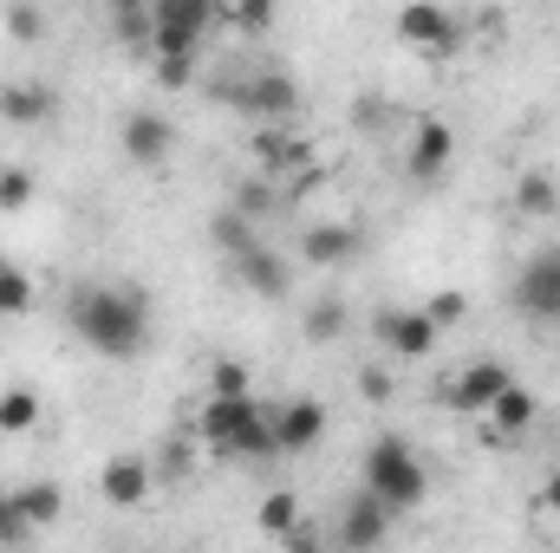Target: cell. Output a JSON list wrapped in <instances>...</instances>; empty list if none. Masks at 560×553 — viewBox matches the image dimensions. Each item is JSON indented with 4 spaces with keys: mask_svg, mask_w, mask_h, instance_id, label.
<instances>
[{
    "mask_svg": "<svg viewBox=\"0 0 560 553\" xmlns=\"http://www.w3.org/2000/svg\"><path fill=\"white\" fill-rule=\"evenodd\" d=\"M359 248H365V235L352 222H313L300 235V261H313V268H346V261H359Z\"/></svg>",
    "mask_w": 560,
    "mask_h": 553,
    "instance_id": "14",
    "label": "cell"
},
{
    "mask_svg": "<svg viewBox=\"0 0 560 553\" xmlns=\"http://www.w3.org/2000/svg\"><path fill=\"white\" fill-rule=\"evenodd\" d=\"M52 85H33V79H13V85H0V125H46L52 118Z\"/></svg>",
    "mask_w": 560,
    "mask_h": 553,
    "instance_id": "18",
    "label": "cell"
},
{
    "mask_svg": "<svg viewBox=\"0 0 560 553\" xmlns=\"http://www.w3.org/2000/svg\"><path fill=\"white\" fill-rule=\"evenodd\" d=\"M300 332H306L313 345H332V339L346 332V306H339V299H313L306 319H300Z\"/></svg>",
    "mask_w": 560,
    "mask_h": 553,
    "instance_id": "26",
    "label": "cell"
},
{
    "mask_svg": "<svg viewBox=\"0 0 560 553\" xmlns=\"http://www.w3.org/2000/svg\"><path fill=\"white\" fill-rule=\"evenodd\" d=\"M423 313H430V326H436V332H443V326H463V319H469V293L443 286V293H430V299H423Z\"/></svg>",
    "mask_w": 560,
    "mask_h": 553,
    "instance_id": "30",
    "label": "cell"
},
{
    "mask_svg": "<svg viewBox=\"0 0 560 553\" xmlns=\"http://www.w3.org/2000/svg\"><path fill=\"white\" fill-rule=\"evenodd\" d=\"M515 313L560 332V248H541V255L522 268V280H515Z\"/></svg>",
    "mask_w": 560,
    "mask_h": 553,
    "instance_id": "8",
    "label": "cell"
},
{
    "mask_svg": "<svg viewBox=\"0 0 560 553\" xmlns=\"http://www.w3.org/2000/svg\"><path fill=\"white\" fill-rule=\"evenodd\" d=\"M515 215H528V222L560 215V183L548 169H522V176H515Z\"/></svg>",
    "mask_w": 560,
    "mask_h": 553,
    "instance_id": "19",
    "label": "cell"
},
{
    "mask_svg": "<svg viewBox=\"0 0 560 553\" xmlns=\"http://www.w3.org/2000/svg\"><path fill=\"white\" fill-rule=\"evenodd\" d=\"M280 548H287V553H326V548H332V541H326V534H319L313 521H300V528H293V534H287Z\"/></svg>",
    "mask_w": 560,
    "mask_h": 553,
    "instance_id": "37",
    "label": "cell"
},
{
    "mask_svg": "<svg viewBox=\"0 0 560 553\" xmlns=\"http://www.w3.org/2000/svg\"><path fill=\"white\" fill-rule=\"evenodd\" d=\"M509 385H515V372H509L502 358H469V365L443 385V404H450L456 416H482L502 391H509Z\"/></svg>",
    "mask_w": 560,
    "mask_h": 553,
    "instance_id": "7",
    "label": "cell"
},
{
    "mask_svg": "<svg viewBox=\"0 0 560 553\" xmlns=\"http://www.w3.org/2000/svg\"><path fill=\"white\" fill-rule=\"evenodd\" d=\"M255 163H261L268 183H280V176H293V169L313 163V143L293 138V131H280V125H268V131H255Z\"/></svg>",
    "mask_w": 560,
    "mask_h": 553,
    "instance_id": "16",
    "label": "cell"
},
{
    "mask_svg": "<svg viewBox=\"0 0 560 553\" xmlns=\"http://www.w3.org/2000/svg\"><path fill=\"white\" fill-rule=\"evenodd\" d=\"M222 20L242 26V33H268V26H275V7H268V0H242V7H229Z\"/></svg>",
    "mask_w": 560,
    "mask_h": 553,
    "instance_id": "33",
    "label": "cell"
},
{
    "mask_svg": "<svg viewBox=\"0 0 560 553\" xmlns=\"http://www.w3.org/2000/svg\"><path fill=\"white\" fill-rule=\"evenodd\" d=\"M209 398H255L248 391V365L242 358H215L209 365Z\"/></svg>",
    "mask_w": 560,
    "mask_h": 553,
    "instance_id": "29",
    "label": "cell"
},
{
    "mask_svg": "<svg viewBox=\"0 0 560 553\" xmlns=\"http://www.w3.org/2000/svg\"><path fill=\"white\" fill-rule=\"evenodd\" d=\"M26 313H33V280L13 261H0V319H26Z\"/></svg>",
    "mask_w": 560,
    "mask_h": 553,
    "instance_id": "28",
    "label": "cell"
},
{
    "mask_svg": "<svg viewBox=\"0 0 560 553\" xmlns=\"http://www.w3.org/2000/svg\"><path fill=\"white\" fill-rule=\"evenodd\" d=\"M98 495H105L112 508H138L143 495H150V462H143V456H112V462L98 469Z\"/></svg>",
    "mask_w": 560,
    "mask_h": 553,
    "instance_id": "17",
    "label": "cell"
},
{
    "mask_svg": "<svg viewBox=\"0 0 560 553\" xmlns=\"http://www.w3.org/2000/svg\"><path fill=\"white\" fill-rule=\"evenodd\" d=\"M229 209H235V215H248V222L275 215V209H280V183H268V176H248V183H235Z\"/></svg>",
    "mask_w": 560,
    "mask_h": 553,
    "instance_id": "24",
    "label": "cell"
},
{
    "mask_svg": "<svg viewBox=\"0 0 560 553\" xmlns=\"http://www.w3.org/2000/svg\"><path fill=\"white\" fill-rule=\"evenodd\" d=\"M450 156H456V131L443 118H423L418 131H411V150H405V176L411 183H436L450 169Z\"/></svg>",
    "mask_w": 560,
    "mask_h": 553,
    "instance_id": "13",
    "label": "cell"
},
{
    "mask_svg": "<svg viewBox=\"0 0 560 553\" xmlns=\"http://www.w3.org/2000/svg\"><path fill=\"white\" fill-rule=\"evenodd\" d=\"M319 436H326V404L319 398H287V404H275V449L280 456H300Z\"/></svg>",
    "mask_w": 560,
    "mask_h": 553,
    "instance_id": "12",
    "label": "cell"
},
{
    "mask_svg": "<svg viewBox=\"0 0 560 553\" xmlns=\"http://www.w3.org/2000/svg\"><path fill=\"white\" fill-rule=\"evenodd\" d=\"M535 508H548V515H560V469L541 482V495H535Z\"/></svg>",
    "mask_w": 560,
    "mask_h": 553,
    "instance_id": "38",
    "label": "cell"
},
{
    "mask_svg": "<svg viewBox=\"0 0 560 553\" xmlns=\"http://www.w3.org/2000/svg\"><path fill=\"white\" fill-rule=\"evenodd\" d=\"M26 541H33V528H26L20 502H13V495H0V553H20Z\"/></svg>",
    "mask_w": 560,
    "mask_h": 553,
    "instance_id": "31",
    "label": "cell"
},
{
    "mask_svg": "<svg viewBox=\"0 0 560 553\" xmlns=\"http://www.w3.org/2000/svg\"><path fill=\"white\" fill-rule=\"evenodd\" d=\"M112 33H118L131 52H150V46H156V20H150L143 0H118V7H112Z\"/></svg>",
    "mask_w": 560,
    "mask_h": 553,
    "instance_id": "23",
    "label": "cell"
},
{
    "mask_svg": "<svg viewBox=\"0 0 560 553\" xmlns=\"http://www.w3.org/2000/svg\"><path fill=\"white\" fill-rule=\"evenodd\" d=\"M392 521H398V515H392L378 495H365V489H359V495L339 508V521L326 528V541H332L339 553H378V548H385V534H392Z\"/></svg>",
    "mask_w": 560,
    "mask_h": 553,
    "instance_id": "6",
    "label": "cell"
},
{
    "mask_svg": "<svg viewBox=\"0 0 560 553\" xmlns=\"http://www.w3.org/2000/svg\"><path fill=\"white\" fill-rule=\"evenodd\" d=\"M398 39L418 46L423 59H450L463 52V26L450 7H398Z\"/></svg>",
    "mask_w": 560,
    "mask_h": 553,
    "instance_id": "10",
    "label": "cell"
},
{
    "mask_svg": "<svg viewBox=\"0 0 560 553\" xmlns=\"http://www.w3.org/2000/svg\"><path fill=\"white\" fill-rule=\"evenodd\" d=\"M359 489L378 495L392 515H411V508H423V495H430V469H423V456L405 436L385 430V436H372L365 456H359Z\"/></svg>",
    "mask_w": 560,
    "mask_h": 553,
    "instance_id": "3",
    "label": "cell"
},
{
    "mask_svg": "<svg viewBox=\"0 0 560 553\" xmlns=\"http://www.w3.org/2000/svg\"><path fill=\"white\" fill-rule=\"evenodd\" d=\"M359 398H365V404H392V398H398V378H392L385 365H365V372H359Z\"/></svg>",
    "mask_w": 560,
    "mask_h": 553,
    "instance_id": "34",
    "label": "cell"
},
{
    "mask_svg": "<svg viewBox=\"0 0 560 553\" xmlns=\"http://www.w3.org/2000/svg\"><path fill=\"white\" fill-rule=\"evenodd\" d=\"M13 502H20V515H26V528H33V534H39V528H52V521L66 515L59 482H20V489H13Z\"/></svg>",
    "mask_w": 560,
    "mask_h": 553,
    "instance_id": "20",
    "label": "cell"
},
{
    "mask_svg": "<svg viewBox=\"0 0 560 553\" xmlns=\"http://www.w3.org/2000/svg\"><path fill=\"white\" fill-rule=\"evenodd\" d=\"M150 20H156V46H150V59H196V46L222 26V7H209V0H156L150 7Z\"/></svg>",
    "mask_w": 560,
    "mask_h": 553,
    "instance_id": "4",
    "label": "cell"
},
{
    "mask_svg": "<svg viewBox=\"0 0 560 553\" xmlns=\"http://www.w3.org/2000/svg\"><path fill=\"white\" fill-rule=\"evenodd\" d=\"M26 202H33V169H13V163H7V169H0V209L20 215Z\"/></svg>",
    "mask_w": 560,
    "mask_h": 553,
    "instance_id": "32",
    "label": "cell"
},
{
    "mask_svg": "<svg viewBox=\"0 0 560 553\" xmlns=\"http://www.w3.org/2000/svg\"><path fill=\"white\" fill-rule=\"evenodd\" d=\"M118 150H125V163L156 169V163H170V150H176V125H170L163 111H131V118L118 125Z\"/></svg>",
    "mask_w": 560,
    "mask_h": 553,
    "instance_id": "11",
    "label": "cell"
},
{
    "mask_svg": "<svg viewBox=\"0 0 560 553\" xmlns=\"http://www.w3.org/2000/svg\"><path fill=\"white\" fill-rule=\"evenodd\" d=\"M293 528H300V495H293V489H275V495L261 502V534L287 541Z\"/></svg>",
    "mask_w": 560,
    "mask_h": 553,
    "instance_id": "27",
    "label": "cell"
},
{
    "mask_svg": "<svg viewBox=\"0 0 560 553\" xmlns=\"http://www.w3.org/2000/svg\"><path fill=\"white\" fill-rule=\"evenodd\" d=\"M189 79H196V59H183V52H176V59H156V85H163V92H183Z\"/></svg>",
    "mask_w": 560,
    "mask_h": 553,
    "instance_id": "36",
    "label": "cell"
},
{
    "mask_svg": "<svg viewBox=\"0 0 560 553\" xmlns=\"http://www.w3.org/2000/svg\"><path fill=\"white\" fill-rule=\"evenodd\" d=\"M0 26H7L13 39H39V33H46V13H39V7H7Z\"/></svg>",
    "mask_w": 560,
    "mask_h": 553,
    "instance_id": "35",
    "label": "cell"
},
{
    "mask_svg": "<svg viewBox=\"0 0 560 553\" xmlns=\"http://www.w3.org/2000/svg\"><path fill=\"white\" fill-rule=\"evenodd\" d=\"M535 430V391L528 385H509L489 411H482V436L489 443H515V436H528Z\"/></svg>",
    "mask_w": 560,
    "mask_h": 553,
    "instance_id": "15",
    "label": "cell"
},
{
    "mask_svg": "<svg viewBox=\"0 0 560 553\" xmlns=\"http://www.w3.org/2000/svg\"><path fill=\"white\" fill-rule=\"evenodd\" d=\"M33 423H39V391H26V385L0 391V430H7V436H26Z\"/></svg>",
    "mask_w": 560,
    "mask_h": 553,
    "instance_id": "25",
    "label": "cell"
},
{
    "mask_svg": "<svg viewBox=\"0 0 560 553\" xmlns=\"http://www.w3.org/2000/svg\"><path fill=\"white\" fill-rule=\"evenodd\" d=\"M222 98H229L235 111H248V118L280 125V118H293V111H300V79H293V72H280V66H261L255 79H235Z\"/></svg>",
    "mask_w": 560,
    "mask_h": 553,
    "instance_id": "5",
    "label": "cell"
},
{
    "mask_svg": "<svg viewBox=\"0 0 560 553\" xmlns=\"http://www.w3.org/2000/svg\"><path fill=\"white\" fill-rule=\"evenodd\" d=\"M209 242L229 255V268L242 261V255H255L261 242H255V222L248 215H235V209H215V222H209Z\"/></svg>",
    "mask_w": 560,
    "mask_h": 553,
    "instance_id": "21",
    "label": "cell"
},
{
    "mask_svg": "<svg viewBox=\"0 0 560 553\" xmlns=\"http://www.w3.org/2000/svg\"><path fill=\"white\" fill-rule=\"evenodd\" d=\"M66 326L98 352V358H118L131 365L143 345H150V299L138 286H105V280H85L66 293Z\"/></svg>",
    "mask_w": 560,
    "mask_h": 553,
    "instance_id": "1",
    "label": "cell"
},
{
    "mask_svg": "<svg viewBox=\"0 0 560 553\" xmlns=\"http://www.w3.org/2000/svg\"><path fill=\"white\" fill-rule=\"evenodd\" d=\"M372 332H378V345L392 358H430L436 352V326H430L423 306H378L372 313Z\"/></svg>",
    "mask_w": 560,
    "mask_h": 553,
    "instance_id": "9",
    "label": "cell"
},
{
    "mask_svg": "<svg viewBox=\"0 0 560 553\" xmlns=\"http://www.w3.org/2000/svg\"><path fill=\"white\" fill-rule=\"evenodd\" d=\"M196 436L229 462H275V404L261 398H209L196 411Z\"/></svg>",
    "mask_w": 560,
    "mask_h": 553,
    "instance_id": "2",
    "label": "cell"
},
{
    "mask_svg": "<svg viewBox=\"0 0 560 553\" xmlns=\"http://www.w3.org/2000/svg\"><path fill=\"white\" fill-rule=\"evenodd\" d=\"M235 280H242L248 293H261V299H280V293H287V268H280V261L268 255V248L242 255V261H235Z\"/></svg>",
    "mask_w": 560,
    "mask_h": 553,
    "instance_id": "22",
    "label": "cell"
}]
</instances>
